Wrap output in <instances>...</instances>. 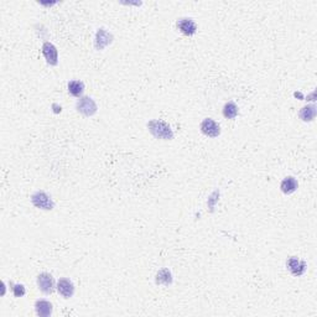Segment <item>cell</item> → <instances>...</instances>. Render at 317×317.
<instances>
[{"mask_svg":"<svg viewBox=\"0 0 317 317\" xmlns=\"http://www.w3.org/2000/svg\"><path fill=\"white\" fill-rule=\"evenodd\" d=\"M147 129H149L150 134L154 138H156V139L173 140L174 137H175L170 125L160 119L150 120L147 123Z\"/></svg>","mask_w":317,"mask_h":317,"instance_id":"6da1fadb","label":"cell"},{"mask_svg":"<svg viewBox=\"0 0 317 317\" xmlns=\"http://www.w3.org/2000/svg\"><path fill=\"white\" fill-rule=\"evenodd\" d=\"M31 203L38 210L52 211L55 208L54 200L45 191H36L31 195Z\"/></svg>","mask_w":317,"mask_h":317,"instance_id":"7a4b0ae2","label":"cell"},{"mask_svg":"<svg viewBox=\"0 0 317 317\" xmlns=\"http://www.w3.org/2000/svg\"><path fill=\"white\" fill-rule=\"evenodd\" d=\"M76 109L77 112L81 113L84 117H92L97 113L98 110V107H97V103L93 101V98L88 96L81 97V98L77 101L76 103Z\"/></svg>","mask_w":317,"mask_h":317,"instance_id":"3957f363","label":"cell"},{"mask_svg":"<svg viewBox=\"0 0 317 317\" xmlns=\"http://www.w3.org/2000/svg\"><path fill=\"white\" fill-rule=\"evenodd\" d=\"M200 130L202 134L208 138H217L221 135V125L212 118H206L200 124Z\"/></svg>","mask_w":317,"mask_h":317,"instance_id":"277c9868","label":"cell"},{"mask_svg":"<svg viewBox=\"0 0 317 317\" xmlns=\"http://www.w3.org/2000/svg\"><path fill=\"white\" fill-rule=\"evenodd\" d=\"M37 286L41 292L46 295H51L55 291V279L48 273H41L37 277Z\"/></svg>","mask_w":317,"mask_h":317,"instance_id":"5b68a950","label":"cell"},{"mask_svg":"<svg viewBox=\"0 0 317 317\" xmlns=\"http://www.w3.org/2000/svg\"><path fill=\"white\" fill-rule=\"evenodd\" d=\"M286 268L294 277H301L305 274L307 269V264L305 260L296 258V256H291L287 259Z\"/></svg>","mask_w":317,"mask_h":317,"instance_id":"8992f818","label":"cell"},{"mask_svg":"<svg viewBox=\"0 0 317 317\" xmlns=\"http://www.w3.org/2000/svg\"><path fill=\"white\" fill-rule=\"evenodd\" d=\"M41 50H42V55L45 57L46 62L51 66H57V64H59V51H57L56 46L54 43L46 41V42H43Z\"/></svg>","mask_w":317,"mask_h":317,"instance_id":"52a82bcc","label":"cell"},{"mask_svg":"<svg viewBox=\"0 0 317 317\" xmlns=\"http://www.w3.org/2000/svg\"><path fill=\"white\" fill-rule=\"evenodd\" d=\"M113 40H114V37H113L112 34L106 30L104 28H101L98 29V31H97L96 34L94 47H96V50L101 51L103 50L104 47H107L108 45H110V43L113 42Z\"/></svg>","mask_w":317,"mask_h":317,"instance_id":"ba28073f","label":"cell"},{"mask_svg":"<svg viewBox=\"0 0 317 317\" xmlns=\"http://www.w3.org/2000/svg\"><path fill=\"white\" fill-rule=\"evenodd\" d=\"M176 26L186 36H192L197 33V24L191 18H180L176 23Z\"/></svg>","mask_w":317,"mask_h":317,"instance_id":"9c48e42d","label":"cell"},{"mask_svg":"<svg viewBox=\"0 0 317 317\" xmlns=\"http://www.w3.org/2000/svg\"><path fill=\"white\" fill-rule=\"evenodd\" d=\"M57 291L60 292L62 297L65 299H70V297L73 296L74 294V285L73 282L70 279H66V278H62L57 282Z\"/></svg>","mask_w":317,"mask_h":317,"instance_id":"30bf717a","label":"cell"},{"mask_svg":"<svg viewBox=\"0 0 317 317\" xmlns=\"http://www.w3.org/2000/svg\"><path fill=\"white\" fill-rule=\"evenodd\" d=\"M35 311L36 315L40 317H48L52 315L54 311V306L47 300H37L35 302Z\"/></svg>","mask_w":317,"mask_h":317,"instance_id":"8fae6325","label":"cell"},{"mask_svg":"<svg viewBox=\"0 0 317 317\" xmlns=\"http://www.w3.org/2000/svg\"><path fill=\"white\" fill-rule=\"evenodd\" d=\"M297 187H299V182L294 176H287L280 183V190L285 195H291L297 190Z\"/></svg>","mask_w":317,"mask_h":317,"instance_id":"7c38bea8","label":"cell"},{"mask_svg":"<svg viewBox=\"0 0 317 317\" xmlns=\"http://www.w3.org/2000/svg\"><path fill=\"white\" fill-rule=\"evenodd\" d=\"M173 274H171L170 270L168 268H164V269L159 270L156 273V277H155V282L157 285H165V286H170L173 284Z\"/></svg>","mask_w":317,"mask_h":317,"instance_id":"4fadbf2b","label":"cell"},{"mask_svg":"<svg viewBox=\"0 0 317 317\" xmlns=\"http://www.w3.org/2000/svg\"><path fill=\"white\" fill-rule=\"evenodd\" d=\"M317 109L314 104H310V106H305L300 109L299 117L302 122H312V120L316 118Z\"/></svg>","mask_w":317,"mask_h":317,"instance_id":"5bb4252c","label":"cell"},{"mask_svg":"<svg viewBox=\"0 0 317 317\" xmlns=\"http://www.w3.org/2000/svg\"><path fill=\"white\" fill-rule=\"evenodd\" d=\"M69 92L71 96L77 97V98H81L82 94L84 92V83L79 79H72V81L69 82Z\"/></svg>","mask_w":317,"mask_h":317,"instance_id":"9a60e30c","label":"cell"},{"mask_svg":"<svg viewBox=\"0 0 317 317\" xmlns=\"http://www.w3.org/2000/svg\"><path fill=\"white\" fill-rule=\"evenodd\" d=\"M239 109L234 102H227L223 107V117L227 119H234L238 115Z\"/></svg>","mask_w":317,"mask_h":317,"instance_id":"2e32d148","label":"cell"},{"mask_svg":"<svg viewBox=\"0 0 317 317\" xmlns=\"http://www.w3.org/2000/svg\"><path fill=\"white\" fill-rule=\"evenodd\" d=\"M10 285L11 291H13V295L15 297H23L26 294V289L23 284H13V282H10Z\"/></svg>","mask_w":317,"mask_h":317,"instance_id":"e0dca14e","label":"cell"}]
</instances>
